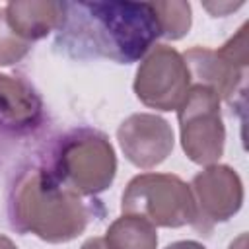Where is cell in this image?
Here are the masks:
<instances>
[{
    "label": "cell",
    "instance_id": "cell-15",
    "mask_svg": "<svg viewBox=\"0 0 249 249\" xmlns=\"http://www.w3.org/2000/svg\"><path fill=\"white\" fill-rule=\"evenodd\" d=\"M165 249H206V247L198 241H193V239H181V241L169 243Z\"/></svg>",
    "mask_w": 249,
    "mask_h": 249
},
{
    "label": "cell",
    "instance_id": "cell-2",
    "mask_svg": "<svg viewBox=\"0 0 249 249\" xmlns=\"http://www.w3.org/2000/svg\"><path fill=\"white\" fill-rule=\"evenodd\" d=\"M8 216L12 228L21 233H33L47 243H66L84 233L91 206L80 193L62 185L49 167L35 165L16 179Z\"/></svg>",
    "mask_w": 249,
    "mask_h": 249
},
{
    "label": "cell",
    "instance_id": "cell-13",
    "mask_svg": "<svg viewBox=\"0 0 249 249\" xmlns=\"http://www.w3.org/2000/svg\"><path fill=\"white\" fill-rule=\"evenodd\" d=\"M154 12L158 16L161 37L169 41H177L185 37L191 29V4L183 0H171V2H152Z\"/></svg>",
    "mask_w": 249,
    "mask_h": 249
},
{
    "label": "cell",
    "instance_id": "cell-7",
    "mask_svg": "<svg viewBox=\"0 0 249 249\" xmlns=\"http://www.w3.org/2000/svg\"><path fill=\"white\" fill-rule=\"evenodd\" d=\"M189 189L195 202V222L191 226L200 233H208L216 224L228 222L243 204L241 177L230 165H206L193 177Z\"/></svg>",
    "mask_w": 249,
    "mask_h": 249
},
{
    "label": "cell",
    "instance_id": "cell-17",
    "mask_svg": "<svg viewBox=\"0 0 249 249\" xmlns=\"http://www.w3.org/2000/svg\"><path fill=\"white\" fill-rule=\"evenodd\" d=\"M80 249H109V247H107V243H105L103 237H89V239H86L82 243Z\"/></svg>",
    "mask_w": 249,
    "mask_h": 249
},
{
    "label": "cell",
    "instance_id": "cell-6",
    "mask_svg": "<svg viewBox=\"0 0 249 249\" xmlns=\"http://www.w3.org/2000/svg\"><path fill=\"white\" fill-rule=\"evenodd\" d=\"M191 72L179 51L167 45L152 47L134 76V93L150 109L177 111L191 88Z\"/></svg>",
    "mask_w": 249,
    "mask_h": 249
},
{
    "label": "cell",
    "instance_id": "cell-5",
    "mask_svg": "<svg viewBox=\"0 0 249 249\" xmlns=\"http://www.w3.org/2000/svg\"><path fill=\"white\" fill-rule=\"evenodd\" d=\"M181 146L187 158L198 165H212L224 154L226 128L220 113V97L214 89L191 84L177 109Z\"/></svg>",
    "mask_w": 249,
    "mask_h": 249
},
{
    "label": "cell",
    "instance_id": "cell-8",
    "mask_svg": "<svg viewBox=\"0 0 249 249\" xmlns=\"http://www.w3.org/2000/svg\"><path fill=\"white\" fill-rule=\"evenodd\" d=\"M117 140L124 158L140 169H152L165 161L175 144L171 124L154 113L126 117L117 128Z\"/></svg>",
    "mask_w": 249,
    "mask_h": 249
},
{
    "label": "cell",
    "instance_id": "cell-10",
    "mask_svg": "<svg viewBox=\"0 0 249 249\" xmlns=\"http://www.w3.org/2000/svg\"><path fill=\"white\" fill-rule=\"evenodd\" d=\"M183 58L191 72V80L214 89L220 99L233 105L235 95H243L247 68L233 64L218 51L206 47H193L183 54Z\"/></svg>",
    "mask_w": 249,
    "mask_h": 249
},
{
    "label": "cell",
    "instance_id": "cell-3",
    "mask_svg": "<svg viewBox=\"0 0 249 249\" xmlns=\"http://www.w3.org/2000/svg\"><path fill=\"white\" fill-rule=\"evenodd\" d=\"M49 169L68 189L82 196H93L111 187L117 156L103 132L76 128L56 142Z\"/></svg>",
    "mask_w": 249,
    "mask_h": 249
},
{
    "label": "cell",
    "instance_id": "cell-1",
    "mask_svg": "<svg viewBox=\"0 0 249 249\" xmlns=\"http://www.w3.org/2000/svg\"><path fill=\"white\" fill-rule=\"evenodd\" d=\"M56 43L76 56H103L119 64L146 56L161 37L152 2H64Z\"/></svg>",
    "mask_w": 249,
    "mask_h": 249
},
{
    "label": "cell",
    "instance_id": "cell-4",
    "mask_svg": "<svg viewBox=\"0 0 249 249\" xmlns=\"http://www.w3.org/2000/svg\"><path fill=\"white\" fill-rule=\"evenodd\" d=\"M121 210L161 228H181L195 222L191 189L171 173H140L132 177L123 193Z\"/></svg>",
    "mask_w": 249,
    "mask_h": 249
},
{
    "label": "cell",
    "instance_id": "cell-14",
    "mask_svg": "<svg viewBox=\"0 0 249 249\" xmlns=\"http://www.w3.org/2000/svg\"><path fill=\"white\" fill-rule=\"evenodd\" d=\"M31 49V43L19 39L8 25L6 12L0 8V66H12L19 62Z\"/></svg>",
    "mask_w": 249,
    "mask_h": 249
},
{
    "label": "cell",
    "instance_id": "cell-11",
    "mask_svg": "<svg viewBox=\"0 0 249 249\" xmlns=\"http://www.w3.org/2000/svg\"><path fill=\"white\" fill-rule=\"evenodd\" d=\"M64 2L49 0H23L4 6L10 29L23 41L33 43L47 37L51 31H58L64 21Z\"/></svg>",
    "mask_w": 249,
    "mask_h": 249
},
{
    "label": "cell",
    "instance_id": "cell-16",
    "mask_svg": "<svg viewBox=\"0 0 249 249\" xmlns=\"http://www.w3.org/2000/svg\"><path fill=\"white\" fill-rule=\"evenodd\" d=\"M241 6V2L239 4H204V8L206 10H210L214 16H224V10H235V8H239Z\"/></svg>",
    "mask_w": 249,
    "mask_h": 249
},
{
    "label": "cell",
    "instance_id": "cell-9",
    "mask_svg": "<svg viewBox=\"0 0 249 249\" xmlns=\"http://www.w3.org/2000/svg\"><path fill=\"white\" fill-rule=\"evenodd\" d=\"M41 121L43 101L33 86L21 78L0 74V142L35 132Z\"/></svg>",
    "mask_w": 249,
    "mask_h": 249
},
{
    "label": "cell",
    "instance_id": "cell-18",
    "mask_svg": "<svg viewBox=\"0 0 249 249\" xmlns=\"http://www.w3.org/2000/svg\"><path fill=\"white\" fill-rule=\"evenodd\" d=\"M245 241H247V235H245V233H241L235 241H231V243H230V247H228V249H245Z\"/></svg>",
    "mask_w": 249,
    "mask_h": 249
},
{
    "label": "cell",
    "instance_id": "cell-12",
    "mask_svg": "<svg viewBox=\"0 0 249 249\" xmlns=\"http://www.w3.org/2000/svg\"><path fill=\"white\" fill-rule=\"evenodd\" d=\"M103 239L109 249H158L156 226L134 214L119 216L107 228Z\"/></svg>",
    "mask_w": 249,
    "mask_h": 249
}]
</instances>
